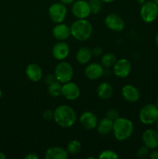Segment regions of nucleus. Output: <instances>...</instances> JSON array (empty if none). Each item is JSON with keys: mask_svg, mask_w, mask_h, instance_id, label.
Returning a JSON list of instances; mask_svg holds the SVG:
<instances>
[{"mask_svg": "<svg viewBox=\"0 0 158 159\" xmlns=\"http://www.w3.org/2000/svg\"><path fill=\"white\" fill-rule=\"evenodd\" d=\"M149 155H150V148H148L145 145L139 148L138 149L137 152H136V156L139 158H147Z\"/></svg>", "mask_w": 158, "mask_h": 159, "instance_id": "nucleus-28", "label": "nucleus"}, {"mask_svg": "<svg viewBox=\"0 0 158 159\" xmlns=\"http://www.w3.org/2000/svg\"><path fill=\"white\" fill-rule=\"evenodd\" d=\"M155 43H156V46H157V48H158V33L156 34V37H155Z\"/></svg>", "mask_w": 158, "mask_h": 159, "instance_id": "nucleus-38", "label": "nucleus"}, {"mask_svg": "<svg viewBox=\"0 0 158 159\" xmlns=\"http://www.w3.org/2000/svg\"><path fill=\"white\" fill-rule=\"evenodd\" d=\"M47 92L50 96L52 97H58L61 96L62 83L58 81H55L53 83L50 84L47 87Z\"/></svg>", "mask_w": 158, "mask_h": 159, "instance_id": "nucleus-23", "label": "nucleus"}, {"mask_svg": "<svg viewBox=\"0 0 158 159\" xmlns=\"http://www.w3.org/2000/svg\"><path fill=\"white\" fill-rule=\"evenodd\" d=\"M68 157V152L66 149L59 146L50 147L46 151V159H66Z\"/></svg>", "mask_w": 158, "mask_h": 159, "instance_id": "nucleus-19", "label": "nucleus"}, {"mask_svg": "<svg viewBox=\"0 0 158 159\" xmlns=\"http://www.w3.org/2000/svg\"><path fill=\"white\" fill-rule=\"evenodd\" d=\"M2 96V89H0V98H1Z\"/></svg>", "mask_w": 158, "mask_h": 159, "instance_id": "nucleus-41", "label": "nucleus"}, {"mask_svg": "<svg viewBox=\"0 0 158 159\" xmlns=\"http://www.w3.org/2000/svg\"><path fill=\"white\" fill-rule=\"evenodd\" d=\"M146 2V0H138V2H139V4H140V5H143L144 2Z\"/></svg>", "mask_w": 158, "mask_h": 159, "instance_id": "nucleus-39", "label": "nucleus"}, {"mask_svg": "<svg viewBox=\"0 0 158 159\" xmlns=\"http://www.w3.org/2000/svg\"><path fill=\"white\" fill-rule=\"evenodd\" d=\"M116 1V0H102V2L105 3H110V2H113Z\"/></svg>", "mask_w": 158, "mask_h": 159, "instance_id": "nucleus-37", "label": "nucleus"}, {"mask_svg": "<svg viewBox=\"0 0 158 159\" xmlns=\"http://www.w3.org/2000/svg\"><path fill=\"white\" fill-rule=\"evenodd\" d=\"M122 96L127 102H136L140 98V93L136 86L127 84L122 88Z\"/></svg>", "mask_w": 158, "mask_h": 159, "instance_id": "nucleus-15", "label": "nucleus"}, {"mask_svg": "<svg viewBox=\"0 0 158 159\" xmlns=\"http://www.w3.org/2000/svg\"><path fill=\"white\" fill-rule=\"evenodd\" d=\"M54 75L57 81L61 82L62 84L70 82L74 75L72 65L67 61H60L55 67Z\"/></svg>", "mask_w": 158, "mask_h": 159, "instance_id": "nucleus-5", "label": "nucleus"}, {"mask_svg": "<svg viewBox=\"0 0 158 159\" xmlns=\"http://www.w3.org/2000/svg\"><path fill=\"white\" fill-rule=\"evenodd\" d=\"M25 159H39L38 155H36L35 153H29L25 156Z\"/></svg>", "mask_w": 158, "mask_h": 159, "instance_id": "nucleus-33", "label": "nucleus"}, {"mask_svg": "<svg viewBox=\"0 0 158 159\" xmlns=\"http://www.w3.org/2000/svg\"><path fill=\"white\" fill-rule=\"evenodd\" d=\"M104 74V67L102 64L91 63L87 65L85 69V75L89 80H98Z\"/></svg>", "mask_w": 158, "mask_h": 159, "instance_id": "nucleus-13", "label": "nucleus"}, {"mask_svg": "<svg viewBox=\"0 0 158 159\" xmlns=\"http://www.w3.org/2000/svg\"><path fill=\"white\" fill-rule=\"evenodd\" d=\"M92 57V52L90 48L82 47L76 53V60L81 65H86Z\"/></svg>", "mask_w": 158, "mask_h": 159, "instance_id": "nucleus-21", "label": "nucleus"}, {"mask_svg": "<svg viewBox=\"0 0 158 159\" xmlns=\"http://www.w3.org/2000/svg\"><path fill=\"white\" fill-rule=\"evenodd\" d=\"M88 2L89 4L91 13L97 14L102 9V0H88Z\"/></svg>", "mask_w": 158, "mask_h": 159, "instance_id": "nucleus-26", "label": "nucleus"}, {"mask_svg": "<svg viewBox=\"0 0 158 159\" xmlns=\"http://www.w3.org/2000/svg\"><path fill=\"white\" fill-rule=\"evenodd\" d=\"M44 81L45 82H46V85H50V84L53 83V82H54L55 81H57V79H56V77L54 75H46V77H45Z\"/></svg>", "mask_w": 158, "mask_h": 159, "instance_id": "nucleus-31", "label": "nucleus"}, {"mask_svg": "<svg viewBox=\"0 0 158 159\" xmlns=\"http://www.w3.org/2000/svg\"><path fill=\"white\" fill-rule=\"evenodd\" d=\"M113 73L118 78L127 77L131 72L132 65L129 61L126 58H120L117 60L113 65Z\"/></svg>", "mask_w": 158, "mask_h": 159, "instance_id": "nucleus-9", "label": "nucleus"}, {"mask_svg": "<svg viewBox=\"0 0 158 159\" xmlns=\"http://www.w3.org/2000/svg\"><path fill=\"white\" fill-rule=\"evenodd\" d=\"M80 88L74 82H71L70 81L62 84L61 96H63L68 100H75L80 96Z\"/></svg>", "mask_w": 158, "mask_h": 159, "instance_id": "nucleus-10", "label": "nucleus"}, {"mask_svg": "<svg viewBox=\"0 0 158 159\" xmlns=\"http://www.w3.org/2000/svg\"><path fill=\"white\" fill-rule=\"evenodd\" d=\"M54 120L60 127L69 128L75 124L77 116L72 107L68 105H60L54 110Z\"/></svg>", "mask_w": 158, "mask_h": 159, "instance_id": "nucleus-1", "label": "nucleus"}, {"mask_svg": "<svg viewBox=\"0 0 158 159\" xmlns=\"http://www.w3.org/2000/svg\"><path fill=\"white\" fill-rule=\"evenodd\" d=\"M113 93V88L110 83L107 82H101L97 88V94L100 99H108L112 97Z\"/></svg>", "mask_w": 158, "mask_h": 159, "instance_id": "nucleus-20", "label": "nucleus"}, {"mask_svg": "<svg viewBox=\"0 0 158 159\" xmlns=\"http://www.w3.org/2000/svg\"><path fill=\"white\" fill-rule=\"evenodd\" d=\"M156 106H157L158 107V98H157V100H156Z\"/></svg>", "mask_w": 158, "mask_h": 159, "instance_id": "nucleus-43", "label": "nucleus"}, {"mask_svg": "<svg viewBox=\"0 0 158 159\" xmlns=\"http://www.w3.org/2000/svg\"><path fill=\"white\" fill-rule=\"evenodd\" d=\"M119 155L113 150H104L99 154V159H118Z\"/></svg>", "mask_w": 158, "mask_h": 159, "instance_id": "nucleus-27", "label": "nucleus"}, {"mask_svg": "<svg viewBox=\"0 0 158 159\" xmlns=\"http://www.w3.org/2000/svg\"><path fill=\"white\" fill-rule=\"evenodd\" d=\"M153 2H154L158 6V0H153Z\"/></svg>", "mask_w": 158, "mask_h": 159, "instance_id": "nucleus-42", "label": "nucleus"}, {"mask_svg": "<svg viewBox=\"0 0 158 159\" xmlns=\"http://www.w3.org/2000/svg\"><path fill=\"white\" fill-rule=\"evenodd\" d=\"M105 24L107 27L115 32H121L125 28L124 20L116 13H110L105 19Z\"/></svg>", "mask_w": 158, "mask_h": 159, "instance_id": "nucleus-11", "label": "nucleus"}, {"mask_svg": "<svg viewBox=\"0 0 158 159\" xmlns=\"http://www.w3.org/2000/svg\"><path fill=\"white\" fill-rule=\"evenodd\" d=\"M139 119L145 125H151L158 120V107L153 103H147L140 109Z\"/></svg>", "mask_w": 158, "mask_h": 159, "instance_id": "nucleus-4", "label": "nucleus"}, {"mask_svg": "<svg viewBox=\"0 0 158 159\" xmlns=\"http://www.w3.org/2000/svg\"><path fill=\"white\" fill-rule=\"evenodd\" d=\"M98 132L102 135H107L112 131L113 128V120L108 117L103 118L99 121L98 125L96 127Z\"/></svg>", "mask_w": 158, "mask_h": 159, "instance_id": "nucleus-22", "label": "nucleus"}, {"mask_svg": "<svg viewBox=\"0 0 158 159\" xmlns=\"http://www.w3.org/2000/svg\"><path fill=\"white\" fill-rule=\"evenodd\" d=\"M158 16V6L152 1L145 2L141 6L140 17L145 23H150L154 21Z\"/></svg>", "mask_w": 158, "mask_h": 159, "instance_id": "nucleus-6", "label": "nucleus"}, {"mask_svg": "<svg viewBox=\"0 0 158 159\" xmlns=\"http://www.w3.org/2000/svg\"><path fill=\"white\" fill-rule=\"evenodd\" d=\"M26 75L31 82H37L43 77V70L37 64L31 63L26 66Z\"/></svg>", "mask_w": 158, "mask_h": 159, "instance_id": "nucleus-18", "label": "nucleus"}, {"mask_svg": "<svg viewBox=\"0 0 158 159\" xmlns=\"http://www.w3.org/2000/svg\"><path fill=\"white\" fill-rule=\"evenodd\" d=\"M48 15L51 21L55 23H63L67 16V8L63 3H53L48 9Z\"/></svg>", "mask_w": 158, "mask_h": 159, "instance_id": "nucleus-7", "label": "nucleus"}, {"mask_svg": "<svg viewBox=\"0 0 158 159\" xmlns=\"http://www.w3.org/2000/svg\"><path fill=\"white\" fill-rule=\"evenodd\" d=\"M156 131L158 132V120L156 121Z\"/></svg>", "mask_w": 158, "mask_h": 159, "instance_id": "nucleus-40", "label": "nucleus"}, {"mask_svg": "<svg viewBox=\"0 0 158 159\" xmlns=\"http://www.w3.org/2000/svg\"><path fill=\"white\" fill-rule=\"evenodd\" d=\"M116 61H117L116 56L113 53H106L102 56L101 64L104 68H109L113 67Z\"/></svg>", "mask_w": 158, "mask_h": 159, "instance_id": "nucleus-24", "label": "nucleus"}, {"mask_svg": "<svg viewBox=\"0 0 158 159\" xmlns=\"http://www.w3.org/2000/svg\"><path fill=\"white\" fill-rule=\"evenodd\" d=\"M6 155H5L3 152H0V159H6Z\"/></svg>", "mask_w": 158, "mask_h": 159, "instance_id": "nucleus-36", "label": "nucleus"}, {"mask_svg": "<svg viewBox=\"0 0 158 159\" xmlns=\"http://www.w3.org/2000/svg\"><path fill=\"white\" fill-rule=\"evenodd\" d=\"M42 115H43V117L45 120H50L54 119V111L52 110H50V109L44 110Z\"/></svg>", "mask_w": 158, "mask_h": 159, "instance_id": "nucleus-30", "label": "nucleus"}, {"mask_svg": "<svg viewBox=\"0 0 158 159\" xmlns=\"http://www.w3.org/2000/svg\"><path fill=\"white\" fill-rule=\"evenodd\" d=\"M81 149V144L77 140H72L67 145V152L70 155H76Z\"/></svg>", "mask_w": 158, "mask_h": 159, "instance_id": "nucleus-25", "label": "nucleus"}, {"mask_svg": "<svg viewBox=\"0 0 158 159\" xmlns=\"http://www.w3.org/2000/svg\"><path fill=\"white\" fill-rule=\"evenodd\" d=\"M52 34L55 39L60 41H64L67 40L71 36V27L64 23H57L55 26L53 28Z\"/></svg>", "mask_w": 158, "mask_h": 159, "instance_id": "nucleus-17", "label": "nucleus"}, {"mask_svg": "<svg viewBox=\"0 0 158 159\" xmlns=\"http://www.w3.org/2000/svg\"><path fill=\"white\" fill-rule=\"evenodd\" d=\"M150 159H158V151H153L149 155Z\"/></svg>", "mask_w": 158, "mask_h": 159, "instance_id": "nucleus-34", "label": "nucleus"}, {"mask_svg": "<svg viewBox=\"0 0 158 159\" xmlns=\"http://www.w3.org/2000/svg\"><path fill=\"white\" fill-rule=\"evenodd\" d=\"M142 140L148 148L156 149L158 147V132L153 129H147L143 133Z\"/></svg>", "mask_w": 158, "mask_h": 159, "instance_id": "nucleus-14", "label": "nucleus"}, {"mask_svg": "<svg viewBox=\"0 0 158 159\" xmlns=\"http://www.w3.org/2000/svg\"><path fill=\"white\" fill-rule=\"evenodd\" d=\"M52 55L58 61L64 60L67 58L70 53L69 45L64 41H60L54 45L52 48Z\"/></svg>", "mask_w": 158, "mask_h": 159, "instance_id": "nucleus-16", "label": "nucleus"}, {"mask_svg": "<svg viewBox=\"0 0 158 159\" xmlns=\"http://www.w3.org/2000/svg\"><path fill=\"white\" fill-rule=\"evenodd\" d=\"M106 117L109 118V119L112 120L114 121L115 120L117 119L118 117H119V113H118L117 110H115V109H110V110H108V111H107Z\"/></svg>", "mask_w": 158, "mask_h": 159, "instance_id": "nucleus-29", "label": "nucleus"}, {"mask_svg": "<svg viewBox=\"0 0 158 159\" xmlns=\"http://www.w3.org/2000/svg\"><path fill=\"white\" fill-rule=\"evenodd\" d=\"M91 52H92V55L94 56H100L102 54V49L100 47H94L92 50H91Z\"/></svg>", "mask_w": 158, "mask_h": 159, "instance_id": "nucleus-32", "label": "nucleus"}, {"mask_svg": "<svg viewBox=\"0 0 158 159\" xmlns=\"http://www.w3.org/2000/svg\"><path fill=\"white\" fill-rule=\"evenodd\" d=\"M79 122L84 128L91 130L96 128L99 120L94 113L91 111H85L81 114Z\"/></svg>", "mask_w": 158, "mask_h": 159, "instance_id": "nucleus-12", "label": "nucleus"}, {"mask_svg": "<svg viewBox=\"0 0 158 159\" xmlns=\"http://www.w3.org/2000/svg\"><path fill=\"white\" fill-rule=\"evenodd\" d=\"M133 123L128 118L118 117L113 121V135L117 141H126L133 134Z\"/></svg>", "mask_w": 158, "mask_h": 159, "instance_id": "nucleus-2", "label": "nucleus"}, {"mask_svg": "<svg viewBox=\"0 0 158 159\" xmlns=\"http://www.w3.org/2000/svg\"><path fill=\"white\" fill-rule=\"evenodd\" d=\"M71 12L77 19H86L91 13L89 4L85 0L74 1L71 7Z\"/></svg>", "mask_w": 158, "mask_h": 159, "instance_id": "nucleus-8", "label": "nucleus"}, {"mask_svg": "<svg viewBox=\"0 0 158 159\" xmlns=\"http://www.w3.org/2000/svg\"><path fill=\"white\" fill-rule=\"evenodd\" d=\"M93 32L91 23L86 19H77L71 26V34L78 41H85L91 37Z\"/></svg>", "mask_w": 158, "mask_h": 159, "instance_id": "nucleus-3", "label": "nucleus"}, {"mask_svg": "<svg viewBox=\"0 0 158 159\" xmlns=\"http://www.w3.org/2000/svg\"><path fill=\"white\" fill-rule=\"evenodd\" d=\"M74 1H75V0H60V2L63 3L65 6H69V5L73 4Z\"/></svg>", "mask_w": 158, "mask_h": 159, "instance_id": "nucleus-35", "label": "nucleus"}]
</instances>
